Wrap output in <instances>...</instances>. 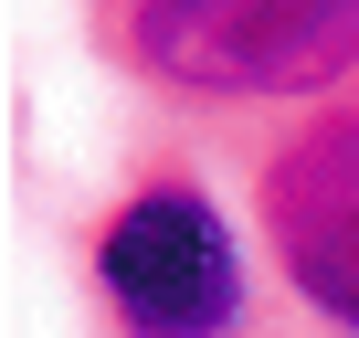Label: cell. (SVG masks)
Here are the masks:
<instances>
[{"mask_svg": "<svg viewBox=\"0 0 359 338\" xmlns=\"http://www.w3.org/2000/svg\"><path fill=\"white\" fill-rule=\"evenodd\" d=\"M137 74L201 106H285L359 74V0H116Z\"/></svg>", "mask_w": 359, "mask_h": 338, "instance_id": "cell-1", "label": "cell"}, {"mask_svg": "<svg viewBox=\"0 0 359 338\" xmlns=\"http://www.w3.org/2000/svg\"><path fill=\"white\" fill-rule=\"evenodd\" d=\"M95 285L127 338H233L243 317V243L201 180H148L95 233Z\"/></svg>", "mask_w": 359, "mask_h": 338, "instance_id": "cell-2", "label": "cell"}, {"mask_svg": "<svg viewBox=\"0 0 359 338\" xmlns=\"http://www.w3.org/2000/svg\"><path fill=\"white\" fill-rule=\"evenodd\" d=\"M264 222H275V254H285L296 296L338 338H359V106L317 116L264 169Z\"/></svg>", "mask_w": 359, "mask_h": 338, "instance_id": "cell-3", "label": "cell"}]
</instances>
